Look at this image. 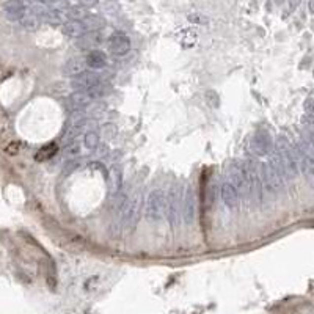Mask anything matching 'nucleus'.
Returning a JSON list of instances; mask_svg holds the SVG:
<instances>
[{"label": "nucleus", "instance_id": "f257e3e1", "mask_svg": "<svg viewBox=\"0 0 314 314\" xmlns=\"http://www.w3.org/2000/svg\"><path fill=\"white\" fill-rule=\"evenodd\" d=\"M277 154L283 162L286 179H294L300 172L299 160H297V149H294L284 137H279L277 140Z\"/></svg>", "mask_w": 314, "mask_h": 314}, {"label": "nucleus", "instance_id": "f03ea898", "mask_svg": "<svg viewBox=\"0 0 314 314\" xmlns=\"http://www.w3.org/2000/svg\"><path fill=\"white\" fill-rule=\"evenodd\" d=\"M167 215V193L164 190H152L145 205V217L149 222H160Z\"/></svg>", "mask_w": 314, "mask_h": 314}, {"label": "nucleus", "instance_id": "7ed1b4c3", "mask_svg": "<svg viewBox=\"0 0 314 314\" xmlns=\"http://www.w3.org/2000/svg\"><path fill=\"white\" fill-rule=\"evenodd\" d=\"M167 217L168 223L173 231H177L181 225L182 217V193L179 185H173L168 192V201H167Z\"/></svg>", "mask_w": 314, "mask_h": 314}, {"label": "nucleus", "instance_id": "20e7f679", "mask_svg": "<svg viewBox=\"0 0 314 314\" xmlns=\"http://www.w3.org/2000/svg\"><path fill=\"white\" fill-rule=\"evenodd\" d=\"M242 168L248 181L250 197L253 198V201H256V205H261L262 200H264V185H262L261 172H258V167L251 160H245L242 164Z\"/></svg>", "mask_w": 314, "mask_h": 314}, {"label": "nucleus", "instance_id": "39448f33", "mask_svg": "<svg viewBox=\"0 0 314 314\" xmlns=\"http://www.w3.org/2000/svg\"><path fill=\"white\" fill-rule=\"evenodd\" d=\"M140 210H141V193L135 192L131 197V200H127L126 208L121 215V222H123V226L126 231L132 233L135 230V226L139 225Z\"/></svg>", "mask_w": 314, "mask_h": 314}, {"label": "nucleus", "instance_id": "423d86ee", "mask_svg": "<svg viewBox=\"0 0 314 314\" xmlns=\"http://www.w3.org/2000/svg\"><path fill=\"white\" fill-rule=\"evenodd\" d=\"M261 179L262 185H264V190L270 193H278L284 187V177L270 165V162L261 165Z\"/></svg>", "mask_w": 314, "mask_h": 314}, {"label": "nucleus", "instance_id": "0eeeda50", "mask_svg": "<svg viewBox=\"0 0 314 314\" xmlns=\"http://www.w3.org/2000/svg\"><path fill=\"white\" fill-rule=\"evenodd\" d=\"M228 182H231L234 187L237 189L241 197L247 198L250 197V187H248V181L247 176H245V172L242 165H231L228 168Z\"/></svg>", "mask_w": 314, "mask_h": 314}, {"label": "nucleus", "instance_id": "6e6552de", "mask_svg": "<svg viewBox=\"0 0 314 314\" xmlns=\"http://www.w3.org/2000/svg\"><path fill=\"white\" fill-rule=\"evenodd\" d=\"M85 123H87L85 115L80 112V110H74V113L70 116V120H68V124H66V129H65V135H63L65 143H70V141L77 139V135L83 131Z\"/></svg>", "mask_w": 314, "mask_h": 314}, {"label": "nucleus", "instance_id": "1a4fd4ad", "mask_svg": "<svg viewBox=\"0 0 314 314\" xmlns=\"http://www.w3.org/2000/svg\"><path fill=\"white\" fill-rule=\"evenodd\" d=\"M272 139H270V135L267 132H256L251 137V141H250V149L254 156L258 157H264L267 156L270 151H272Z\"/></svg>", "mask_w": 314, "mask_h": 314}, {"label": "nucleus", "instance_id": "9d476101", "mask_svg": "<svg viewBox=\"0 0 314 314\" xmlns=\"http://www.w3.org/2000/svg\"><path fill=\"white\" fill-rule=\"evenodd\" d=\"M107 47L113 55H126L131 50V39L124 33H113L107 39Z\"/></svg>", "mask_w": 314, "mask_h": 314}, {"label": "nucleus", "instance_id": "9b49d317", "mask_svg": "<svg viewBox=\"0 0 314 314\" xmlns=\"http://www.w3.org/2000/svg\"><path fill=\"white\" fill-rule=\"evenodd\" d=\"M182 217L185 225H192L197 217V197H195V190L189 187L187 193L184 197V205H182Z\"/></svg>", "mask_w": 314, "mask_h": 314}, {"label": "nucleus", "instance_id": "f8f14e48", "mask_svg": "<svg viewBox=\"0 0 314 314\" xmlns=\"http://www.w3.org/2000/svg\"><path fill=\"white\" fill-rule=\"evenodd\" d=\"M103 79H101V75L95 71H85L80 75L72 79V88L74 90H88L91 87H95V85L101 83Z\"/></svg>", "mask_w": 314, "mask_h": 314}, {"label": "nucleus", "instance_id": "ddd939ff", "mask_svg": "<svg viewBox=\"0 0 314 314\" xmlns=\"http://www.w3.org/2000/svg\"><path fill=\"white\" fill-rule=\"evenodd\" d=\"M103 42H104V35L101 33V30H95V32H87L83 36H80L77 39V46L90 52V50L98 49Z\"/></svg>", "mask_w": 314, "mask_h": 314}, {"label": "nucleus", "instance_id": "4468645a", "mask_svg": "<svg viewBox=\"0 0 314 314\" xmlns=\"http://www.w3.org/2000/svg\"><path fill=\"white\" fill-rule=\"evenodd\" d=\"M3 11L10 21H21L27 13V6L22 0H6L3 3Z\"/></svg>", "mask_w": 314, "mask_h": 314}, {"label": "nucleus", "instance_id": "2eb2a0df", "mask_svg": "<svg viewBox=\"0 0 314 314\" xmlns=\"http://www.w3.org/2000/svg\"><path fill=\"white\" fill-rule=\"evenodd\" d=\"M222 200L228 209H236L241 205V195L231 182L222 184Z\"/></svg>", "mask_w": 314, "mask_h": 314}, {"label": "nucleus", "instance_id": "dca6fc26", "mask_svg": "<svg viewBox=\"0 0 314 314\" xmlns=\"http://www.w3.org/2000/svg\"><path fill=\"white\" fill-rule=\"evenodd\" d=\"M85 70H87V62L82 60V58H77L74 57L71 58V60H68L63 66V74L65 75H70V77H77V75H80L82 72H85Z\"/></svg>", "mask_w": 314, "mask_h": 314}, {"label": "nucleus", "instance_id": "f3484780", "mask_svg": "<svg viewBox=\"0 0 314 314\" xmlns=\"http://www.w3.org/2000/svg\"><path fill=\"white\" fill-rule=\"evenodd\" d=\"M62 32H63V35L68 36V38L79 39L80 36H83L85 33H87V29H85L82 21H68V22L63 24Z\"/></svg>", "mask_w": 314, "mask_h": 314}, {"label": "nucleus", "instance_id": "a211bd4d", "mask_svg": "<svg viewBox=\"0 0 314 314\" xmlns=\"http://www.w3.org/2000/svg\"><path fill=\"white\" fill-rule=\"evenodd\" d=\"M91 96L88 95V91L83 90H75L72 95L70 96V105L72 110H82L85 107H88L91 104Z\"/></svg>", "mask_w": 314, "mask_h": 314}, {"label": "nucleus", "instance_id": "6ab92c4d", "mask_svg": "<svg viewBox=\"0 0 314 314\" xmlns=\"http://www.w3.org/2000/svg\"><path fill=\"white\" fill-rule=\"evenodd\" d=\"M85 62H87V66L91 68V70H101V68H104L107 65V55L103 50L95 49V50H90Z\"/></svg>", "mask_w": 314, "mask_h": 314}, {"label": "nucleus", "instance_id": "aec40b11", "mask_svg": "<svg viewBox=\"0 0 314 314\" xmlns=\"http://www.w3.org/2000/svg\"><path fill=\"white\" fill-rule=\"evenodd\" d=\"M21 22V25L25 29V30H29V32H35L38 27H39V22H41V19H39V16L38 14H35L32 10H27V13L24 14V18L19 21Z\"/></svg>", "mask_w": 314, "mask_h": 314}, {"label": "nucleus", "instance_id": "412c9836", "mask_svg": "<svg viewBox=\"0 0 314 314\" xmlns=\"http://www.w3.org/2000/svg\"><path fill=\"white\" fill-rule=\"evenodd\" d=\"M66 16H68V21H83L85 18L88 16V10L82 5H72V6H68L66 8Z\"/></svg>", "mask_w": 314, "mask_h": 314}, {"label": "nucleus", "instance_id": "4be33fe9", "mask_svg": "<svg viewBox=\"0 0 314 314\" xmlns=\"http://www.w3.org/2000/svg\"><path fill=\"white\" fill-rule=\"evenodd\" d=\"M82 22L85 25V29H87V32H95V30H101L103 27H105V21L96 14H88Z\"/></svg>", "mask_w": 314, "mask_h": 314}, {"label": "nucleus", "instance_id": "5701e85b", "mask_svg": "<svg viewBox=\"0 0 314 314\" xmlns=\"http://www.w3.org/2000/svg\"><path fill=\"white\" fill-rule=\"evenodd\" d=\"M126 203H127V192L126 190H120L115 193V200H113V210L116 214L123 215V210L126 208Z\"/></svg>", "mask_w": 314, "mask_h": 314}, {"label": "nucleus", "instance_id": "b1692460", "mask_svg": "<svg viewBox=\"0 0 314 314\" xmlns=\"http://www.w3.org/2000/svg\"><path fill=\"white\" fill-rule=\"evenodd\" d=\"M85 91H88V95L91 96V99H99V98H104L107 93L110 91V87L107 83L104 82H101L98 85H95V87H91L88 90H85Z\"/></svg>", "mask_w": 314, "mask_h": 314}, {"label": "nucleus", "instance_id": "393cba45", "mask_svg": "<svg viewBox=\"0 0 314 314\" xmlns=\"http://www.w3.org/2000/svg\"><path fill=\"white\" fill-rule=\"evenodd\" d=\"M57 152V145L55 143H50V145H46L44 148H41L36 152V160H47L50 159Z\"/></svg>", "mask_w": 314, "mask_h": 314}, {"label": "nucleus", "instance_id": "a878e982", "mask_svg": "<svg viewBox=\"0 0 314 314\" xmlns=\"http://www.w3.org/2000/svg\"><path fill=\"white\" fill-rule=\"evenodd\" d=\"M83 143L88 149H96L99 146V135L95 131H90V132L85 134Z\"/></svg>", "mask_w": 314, "mask_h": 314}, {"label": "nucleus", "instance_id": "bb28decb", "mask_svg": "<svg viewBox=\"0 0 314 314\" xmlns=\"http://www.w3.org/2000/svg\"><path fill=\"white\" fill-rule=\"evenodd\" d=\"M65 154H66L68 157H75V156L80 154V143H79L77 139L72 140V141H70V143H66Z\"/></svg>", "mask_w": 314, "mask_h": 314}, {"label": "nucleus", "instance_id": "cd10ccee", "mask_svg": "<svg viewBox=\"0 0 314 314\" xmlns=\"http://www.w3.org/2000/svg\"><path fill=\"white\" fill-rule=\"evenodd\" d=\"M112 176H113V181H112V192L116 193L118 187H120V182H121V172H120V168H113V170H112Z\"/></svg>", "mask_w": 314, "mask_h": 314}, {"label": "nucleus", "instance_id": "c85d7f7f", "mask_svg": "<svg viewBox=\"0 0 314 314\" xmlns=\"http://www.w3.org/2000/svg\"><path fill=\"white\" fill-rule=\"evenodd\" d=\"M33 2L42 3L50 8H60V10H63V5H65V0H33Z\"/></svg>", "mask_w": 314, "mask_h": 314}, {"label": "nucleus", "instance_id": "c756f323", "mask_svg": "<svg viewBox=\"0 0 314 314\" xmlns=\"http://www.w3.org/2000/svg\"><path fill=\"white\" fill-rule=\"evenodd\" d=\"M305 112H307L310 116H314V96L305 101Z\"/></svg>", "mask_w": 314, "mask_h": 314}, {"label": "nucleus", "instance_id": "7c9ffc66", "mask_svg": "<svg viewBox=\"0 0 314 314\" xmlns=\"http://www.w3.org/2000/svg\"><path fill=\"white\" fill-rule=\"evenodd\" d=\"M77 5H82L85 8H90V6H95L98 3V0H75Z\"/></svg>", "mask_w": 314, "mask_h": 314}, {"label": "nucleus", "instance_id": "2f4dec72", "mask_svg": "<svg viewBox=\"0 0 314 314\" xmlns=\"http://www.w3.org/2000/svg\"><path fill=\"white\" fill-rule=\"evenodd\" d=\"M289 3H291V6H292V8H295L297 5L300 3V0H289Z\"/></svg>", "mask_w": 314, "mask_h": 314}, {"label": "nucleus", "instance_id": "473e14b6", "mask_svg": "<svg viewBox=\"0 0 314 314\" xmlns=\"http://www.w3.org/2000/svg\"><path fill=\"white\" fill-rule=\"evenodd\" d=\"M310 8L314 11V0H311V2H310Z\"/></svg>", "mask_w": 314, "mask_h": 314}, {"label": "nucleus", "instance_id": "72a5a7b5", "mask_svg": "<svg viewBox=\"0 0 314 314\" xmlns=\"http://www.w3.org/2000/svg\"><path fill=\"white\" fill-rule=\"evenodd\" d=\"M277 3H283V0H275Z\"/></svg>", "mask_w": 314, "mask_h": 314}]
</instances>
